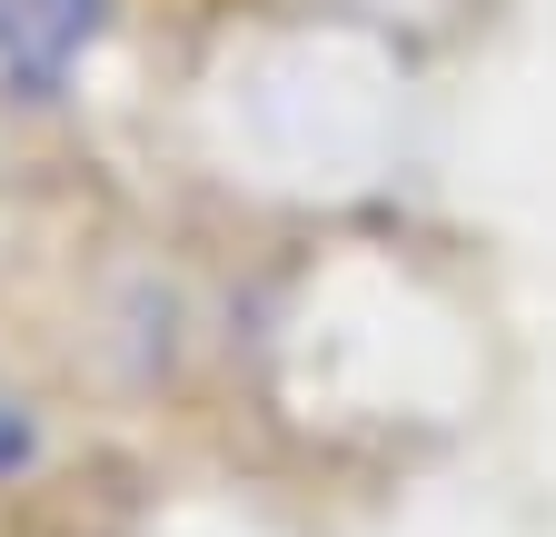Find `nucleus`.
Masks as SVG:
<instances>
[{
    "label": "nucleus",
    "instance_id": "obj_1",
    "mask_svg": "<svg viewBox=\"0 0 556 537\" xmlns=\"http://www.w3.org/2000/svg\"><path fill=\"white\" fill-rule=\"evenodd\" d=\"M21 458H30V428H21L11 398H0V467H21Z\"/></svg>",
    "mask_w": 556,
    "mask_h": 537
}]
</instances>
